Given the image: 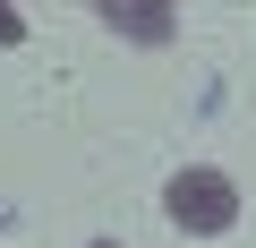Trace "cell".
I'll list each match as a JSON object with an SVG mask.
<instances>
[{"label":"cell","instance_id":"3","mask_svg":"<svg viewBox=\"0 0 256 248\" xmlns=\"http://www.w3.org/2000/svg\"><path fill=\"white\" fill-rule=\"evenodd\" d=\"M0 43H26V18L9 9V0H0Z\"/></svg>","mask_w":256,"mask_h":248},{"label":"cell","instance_id":"2","mask_svg":"<svg viewBox=\"0 0 256 248\" xmlns=\"http://www.w3.org/2000/svg\"><path fill=\"white\" fill-rule=\"evenodd\" d=\"M94 18L120 26L128 43H162L171 35V9H162V0H94Z\"/></svg>","mask_w":256,"mask_h":248},{"label":"cell","instance_id":"1","mask_svg":"<svg viewBox=\"0 0 256 248\" xmlns=\"http://www.w3.org/2000/svg\"><path fill=\"white\" fill-rule=\"evenodd\" d=\"M162 214L188 239H222V231H239V180L222 163H180L162 180Z\"/></svg>","mask_w":256,"mask_h":248},{"label":"cell","instance_id":"4","mask_svg":"<svg viewBox=\"0 0 256 248\" xmlns=\"http://www.w3.org/2000/svg\"><path fill=\"white\" fill-rule=\"evenodd\" d=\"M86 248H120V239H86Z\"/></svg>","mask_w":256,"mask_h":248}]
</instances>
